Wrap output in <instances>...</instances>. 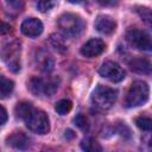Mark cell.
<instances>
[{"instance_id": "cell-6", "label": "cell", "mask_w": 152, "mask_h": 152, "mask_svg": "<svg viewBox=\"0 0 152 152\" xmlns=\"http://www.w3.org/2000/svg\"><path fill=\"white\" fill-rule=\"evenodd\" d=\"M126 40L133 49L141 52L152 53V37L145 31L131 28L126 33Z\"/></svg>"}, {"instance_id": "cell-12", "label": "cell", "mask_w": 152, "mask_h": 152, "mask_svg": "<svg viewBox=\"0 0 152 152\" xmlns=\"http://www.w3.org/2000/svg\"><path fill=\"white\" fill-rule=\"evenodd\" d=\"M94 26L102 34H112L116 28V21L112 17L102 14L95 19Z\"/></svg>"}, {"instance_id": "cell-2", "label": "cell", "mask_w": 152, "mask_h": 152, "mask_svg": "<svg viewBox=\"0 0 152 152\" xmlns=\"http://www.w3.org/2000/svg\"><path fill=\"white\" fill-rule=\"evenodd\" d=\"M59 81L57 78H42V77H31L27 82L28 90L34 96H52L58 89Z\"/></svg>"}, {"instance_id": "cell-28", "label": "cell", "mask_w": 152, "mask_h": 152, "mask_svg": "<svg viewBox=\"0 0 152 152\" xmlns=\"http://www.w3.org/2000/svg\"><path fill=\"white\" fill-rule=\"evenodd\" d=\"M65 138H66V139L75 138V133H74L71 129H66V131H65Z\"/></svg>"}, {"instance_id": "cell-11", "label": "cell", "mask_w": 152, "mask_h": 152, "mask_svg": "<svg viewBox=\"0 0 152 152\" xmlns=\"http://www.w3.org/2000/svg\"><path fill=\"white\" fill-rule=\"evenodd\" d=\"M6 141L11 147L17 150H27L31 145V138L21 131L13 132L10 137H7Z\"/></svg>"}, {"instance_id": "cell-18", "label": "cell", "mask_w": 152, "mask_h": 152, "mask_svg": "<svg viewBox=\"0 0 152 152\" xmlns=\"http://www.w3.org/2000/svg\"><path fill=\"white\" fill-rule=\"evenodd\" d=\"M135 125L141 131L151 132L152 131V118L151 116H146V115L138 116L135 119Z\"/></svg>"}, {"instance_id": "cell-22", "label": "cell", "mask_w": 152, "mask_h": 152, "mask_svg": "<svg viewBox=\"0 0 152 152\" xmlns=\"http://www.w3.org/2000/svg\"><path fill=\"white\" fill-rule=\"evenodd\" d=\"M74 122H75V125H76L80 129H82V131H88V129H89L88 120H87V118H86L83 114H78V115L74 119Z\"/></svg>"}, {"instance_id": "cell-27", "label": "cell", "mask_w": 152, "mask_h": 152, "mask_svg": "<svg viewBox=\"0 0 152 152\" xmlns=\"http://www.w3.org/2000/svg\"><path fill=\"white\" fill-rule=\"evenodd\" d=\"M10 31H11V26L4 23V24H2V28H1V33L5 34L6 32H10Z\"/></svg>"}, {"instance_id": "cell-25", "label": "cell", "mask_w": 152, "mask_h": 152, "mask_svg": "<svg viewBox=\"0 0 152 152\" xmlns=\"http://www.w3.org/2000/svg\"><path fill=\"white\" fill-rule=\"evenodd\" d=\"M97 2L104 7H114V6H118L119 0H97Z\"/></svg>"}, {"instance_id": "cell-17", "label": "cell", "mask_w": 152, "mask_h": 152, "mask_svg": "<svg viewBox=\"0 0 152 152\" xmlns=\"http://www.w3.org/2000/svg\"><path fill=\"white\" fill-rule=\"evenodd\" d=\"M81 148L87 152H100L102 151V146L93 138H86L81 142Z\"/></svg>"}, {"instance_id": "cell-19", "label": "cell", "mask_w": 152, "mask_h": 152, "mask_svg": "<svg viewBox=\"0 0 152 152\" xmlns=\"http://www.w3.org/2000/svg\"><path fill=\"white\" fill-rule=\"evenodd\" d=\"M49 42H50L51 46H52V48H55L58 52H64V51L66 50V45H65V43H64L63 38H62L61 36L56 34V33H53V34H51V36H50Z\"/></svg>"}, {"instance_id": "cell-13", "label": "cell", "mask_w": 152, "mask_h": 152, "mask_svg": "<svg viewBox=\"0 0 152 152\" xmlns=\"http://www.w3.org/2000/svg\"><path fill=\"white\" fill-rule=\"evenodd\" d=\"M36 63L38 65V68L44 71V72H50L52 71L53 69V65H55V61L52 58V56L44 51V50H39L36 55Z\"/></svg>"}, {"instance_id": "cell-29", "label": "cell", "mask_w": 152, "mask_h": 152, "mask_svg": "<svg viewBox=\"0 0 152 152\" xmlns=\"http://www.w3.org/2000/svg\"><path fill=\"white\" fill-rule=\"evenodd\" d=\"M82 0H69V2H71V4H78V2H81Z\"/></svg>"}, {"instance_id": "cell-10", "label": "cell", "mask_w": 152, "mask_h": 152, "mask_svg": "<svg viewBox=\"0 0 152 152\" xmlns=\"http://www.w3.org/2000/svg\"><path fill=\"white\" fill-rule=\"evenodd\" d=\"M43 24L39 19L37 18H26L21 25H20V31L23 34L27 37H38L43 32Z\"/></svg>"}, {"instance_id": "cell-1", "label": "cell", "mask_w": 152, "mask_h": 152, "mask_svg": "<svg viewBox=\"0 0 152 152\" xmlns=\"http://www.w3.org/2000/svg\"><path fill=\"white\" fill-rule=\"evenodd\" d=\"M59 31L69 38L78 37L84 30V20L75 13H64L58 18Z\"/></svg>"}, {"instance_id": "cell-30", "label": "cell", "mask_w": 152, "mask_h": 152, "mask_svg": "<svg viewBox=\"0 0 152 152\" xmlns=\"http://www.w3.org/2000/svg\"><path fill=\"white\" fill-rule=\"evenodd\" d=\"M148 146L152 148V135L150 137V139H148Z\"/></svg>"}, {"instance_id": "cell-8", "label": "cell", "mask_w": 152, "mask_h": 152, "mask_svg": "<svg viewBox=\"0 0 152 152\" xmlns=\"http://www.w3.org/2000/svg\"><path fill=\"white\" fill-rule=\"evenodd\" d=\"M99 74L103 78H107V80H109L110 82H114V83H118V82H120L125 78V70L116 62H113V61L104 62L100 66Z\"/></svg>"}, {"instance_id": "cell-16", "label": "cell", "mask_w": 152, "mask_h": 152, "mask_svg": "<svg viewBox=\"0 0 152 152\" xmlns=\"http://www.w3.org/2000/svg\"><path fill=\"white\" fill-rule=\"evenodd\" d=\"M13 88H14L13 81L6 78L5 76L0 77V95H1V99H6L12 93Z\"/></svg>"}, {"instance_id": "cell-15", "label": "cell", "mask_w": 152, "mask_h": 152, "mask_svg": "<svg viewBox=\"0 0 152 152\" xmlns=\"http://www.w3.org/2000/svg\"><path fill=\"white\" fill-rule=\"evenodd\" d=\"M33 106H32V103L31 102H19L17 106H15V108H14V112H15V115H17V118H19V119H21V120H25L27 116H28V114L33 110Z\"/></svg>"}, {"instance_id": "cell-7", "label": "cell", "mask_w": 152, "mask_h": 152, "mask_svg": "<svg viewBox=\"0 0 152 152\" xmlns=\"http://www.w3.org/2000/svg\"><path fill=\"white\" fill-rule=\"evenodd\" d=\"M26 127L37 134H46L50 129V121L45 112L40 109L33 108V110L28 114V116L24 120Z\"/></svg>"}, {"instance_id": "cell-20", "label": "cell", "mask_w": 152, "mask_h": 152, "mask_svg": "<svg viewBox=\"0 0 152 152\" xmlns=\"http://www.w3.org/2000/svg\"><path fill=\"white\" fill-rule=\"evenodd\" d=\"M72 108V103L70 100H66V99H63V100H59L56 104H55V110L59 114V115H65L68 114Z\"/></svg>"}, {"instance_id": "cell-9", "label": "cell", "mask_w": 152, "mask_h": 152, "mask_svg": "<svg viewBox=\"0 0 152 152\" xmlns=\"http://www.w3.org/2000/svg\"><path fill=\"white\" fill-rule=\"evenodd\" d=\"M104 50H106V44H104V42L102 39L91 38L86 44H83V46L81 48L80 52H81V55L83 57L94 58V57L100 56Z\"/></svg>"}, {"instance_id": "cell-23", "label": "cell", "mask_w": 152, "mask_h": 152, "mask_svg": "<svg viewBox=\"0 0 152 152\" xmlns=\"http://www.w3.org/2000/svg\"><path fill=\"white\" fill-rule=\"evenodd\" d=\"M56 2H57V0H39L37 6L40 12H48L52 7H55Z\"/></svg>"}, {"instance_id": "cell-26", "label": "cell", "mask_w": 152, "mask_h": 152, "mask_svg": "<svg viewBox=\"0 0 152 152\" xmlns=\"http://www.w3.org/2000/svg\"><path fill=\"white\" fill-rule=\"evenodd\" d=\"M1 121H0V124L1 125H5L6 124V121H7V112H6V109L4 108V107H1Z\"/></svg>"}, {"instance_id": "cell-21", "label": "cell", "mask_w": 152, "mask_h": 152, "mask_svg": "<svg viewBox=\"0 0 152 152\" xmlns=\"http://www.w3.org/2000/svg\"><path fill=\"white\" fill-rule=\"evenodd\" d=\"M137 13L144 20V23L152 30V10L148 7H137Z\"/></svg>"}, {"instance_id": "cell-24", "label": "cell", "mask_w": 152, "mask_h": 152, "mask_svg": "<svg viewBox=\"0 0 152 152\" xmlns=\"http://www.w3.org/2000/svg\"><path fill=\"white\" fill-rule=\"evenodd\" d=\"M6 2L15 11H21L24 8V4H25L24 0H6Z\"/></svg>"}, {"instance_id": "cell-4", "label": "cell", "mask_w": 152, "mask_h": 152, "mask_svg": "<svg viewBox=\"0 0 152 152\" xmlns=\"http://www.w3.org/2000/svg\"><path fill=\"white\" fill-rule=\"evenodd\" d=\"M148 100V86L144 81H135L131 84L126 99L125 106L127 108H134L144 104Z\"/></svg>"}, {"instance_id": "cell-14", "label": "cell", "mask_w": 152, "mask_h": 152, "mask_svg": "<svg viewBox=\"0 0 152 152\" xmlns=\"http://www.w3.org/2000/svg\"><path fill=\"white\" fill-rule=\"evenodd\" d=\"M129 68L132 71L137 74H151L152 72V63L145 58H133L129 62Z\"/></svg>"}, {"instance_id": "cell-5", "label": "cell", "mask_w": 152, "mask_h": 152, "mask_svg": "<svg viewBox=\"0 0 152 152\" xmlns=\"http://www.w3.org/2000/svg\"><path fill=\"white\" fill-rule=\"evenodd\" d=\"M20 52L21 45L18 40L7 42L1 49L2 61L7 64V68L12 72H18L20 70Z\"/></svg>"}, {"instance_id": "cell-3", "label": "cell", "mask_w": 152, "mask_h": 152, "mask_svg": "<svg viewBox=\"0 0 152 152\" xmlns=\"http://www.w3.org/2000/svg\"><path fill=\"white\" fill-rule=\"evenodd\" d=\"M116 96L118 91L115 89L99 84L91 94V102L95 108L100 110H107L115 103Z\"/></svg>"}]
</instances>
